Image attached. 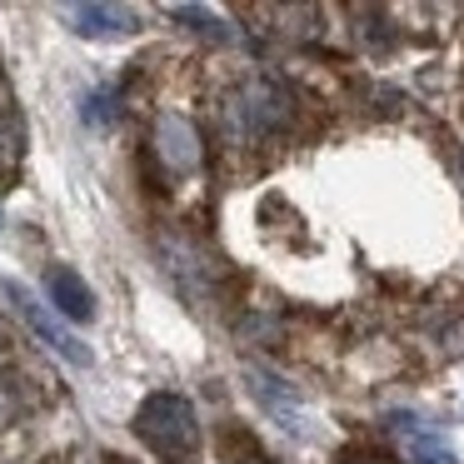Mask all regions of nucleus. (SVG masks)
I'll return each mask as SVG.
<instances>
[{
  "label": "nucleus",
  "instance_id": "nucleus-1",
  "mask_svg": "<svg viewBox=\"0 0 464 464\" xmlns=\"http://www.w3.org/2000/svg\"><path fill=\"white\" fill-rule=\"evenodd\" d=\"M135 434H140V440L170 464L195 459V450H200V420H195V404L185 400V394H175V390H155L150 400L135 410Z\"/></svg>",
  "mask_w": 464,
  "mask_h": 464
},
{
  "label": "nucleus",
  "instance_id": "nucleus-2",
  "mask_svg": "<svg viewBox=\"0 0 464 464\" xmlns=\"http://www.w3.org/2000/svg\"><path fill=\"white\" fill-rule=\"evenodd\" d=\"M245 384H250V394L260 400V410L270 414V420L280 424L285 434H295V440H310V434H314V414L304 410L300 390H295L290 380H280L275 370H265V364L245 360Z\"/></svg>",
  "mask_w": 464,
  "mask_h": 464
},
{
  "label": "nucleus",
  "instance_id": "nucleus-3",
  "mask_svg": "<svg viewBox=\"0 0 464 464\" xmlns=\"http://www.w3.org/2000/svg\"><path fill=\"white\" fill-rule=\"evenodd\" d=\"M0 290H5V300L15 304V314H21V320L31 324V330L41 334V340L51 344V350L61 354L65 364H75V370H91V364H95L91 344H85L81 334H71V330H65V324L51 314V304H41V300H35V295L21 285V280H0Z\"/></svg>",
  "mask_w": 464,
  "mask_h": 464
},
{
  "label": "nucleus",
  "instance_id": "nucleus-4",
  "mask_svg": "<svg viewBox=\"0 0 464 464\" xmlns=\"http://www.w3.org/2000/svg\"><path fill=\"white\" fill-rule=\"evenodd\" d=\"M290 121V95L270 81V75H255L240 95L230 101V130L235 135H270Z\"/></svg>",
  "mask_w": 464,
  "mask_h": 464
},
{
  "label": "nucleus",
  "instance_id": "nucleus-5",
  "mask_svg": "<svg viewBox=\"0 0 464 464\" xmlns=\"http://www.w3.org/2000/svg\"><path fill=\"white\" fill-rule=\"evenodd\" d=\"M384 430H390V440L404 450V459H410V464H459L454 444L444 440V434L434 430L424 414H414V410H390V414H384Z\"/></svg>",
  "mask_w": 464,
  "mask_h": 464
},
{
  "label": "nucleus",
  "instance_id": "nucleus-6",
  "mask_svg": "<svg viewBox=\"0 0 464 464\" xmlns=\"http://www.w3.org/2000/svg\"><path fill=\"white\" fill-rule=\"evenodd\" d=\"M45 295H51V310L65 314V320H75V324L95 320V295L81 280V270H71V265H51L45 270Z\"/></svg>",
  "mask_w": 464,
  "mask_h": 464
},
{
  "label": "nucleus",
  "instance_id": "nucleus-7",
  "mask_svg": "<svg viewBox=\"0 0 464 464\" xmlns=\"http://www.w3.org/2000/svg\"><path fill=\"white\" fill-rule=\"evenodd\" d=\"M65 21H71L75 35L85 41H125L135 31V15L121 11V5H65Z\"/></svg>",
  "mask_w": 464,
  "mask_h": 464
},
{
  "label": "nucleus",
  "instance_id": "nucleus-8",
  "mask_svg": "<svg viewBox=\"0 0 464 464\" xmlns=\"http://www.w3.org/2000/svg\"><path fill=\"white\" fill-rule=\"evenodd\" d=\"M155 140H160V160L170 165L175 175H190L195 165H200V135H195V125L185 121V115H160Z\"/></svg>",
  "mask_w": 464,
  "mask_h": 464
},
{
  "label": "nucleus",
  "instance_id": "nucleus-9",
  "mask_svg": "<svg viewBox=\"0 0 464 464\" xmlns=\"http://www.w3.org/2000/svg\"><path fill=\"white\" fill-rule=\"evenodd\" d=\"M170 15H175L180 25H190L195 35L215 41V45H230V41H235V25H230V21H220L215 11H205V5H170Z\"/></svg>",
  "mask_w": 464,
  "mask_h": 464
},
{
  "label": "nucleus",
  "instance_id": "nucleus-10",
  "mask_svg": "<svg viewBox=\"0 0 464 464\" xmlns=\"http://www.w3.org/2000/svg\"><path fill=\"white\" fill-rule=\"evenodd\" d=\"M81 121L95 125V130L111 125L115 121V91H91V95H85V101H81Z\"/></svg>",
  "mask_w": 464,
  "mask_h": 464
},
{
  "label": "nucleus",
  "instance_id": "nucleus-11",
  "mask_svg": "<svg viewBox=\"0 0 464 464\" xmlns=\"http://www.w3.org/2000/svg\"><path fill=\"white\" fill-rule=\"evenodd\" d=\"M340 464H394L384 450H374V444H354V450L340 454Z\"/></svg>",
  "mask_w": 464,
  "mask_h": 464
},
{
  "label": "nucleus",
  "instance_id": "nucleus-12",
  "mask_svg": "<svg viewBox=\"0 0 464 464\" xmlns=\"http://www.w3.org/2000/svg\"><path fill=\"white\" fill-rule=\"evenodd\" d=\"M0 225H5V215H0Z\"/></svg>",
  "mask_w": 464,
  "mask_h": 464
}]
</instances>
